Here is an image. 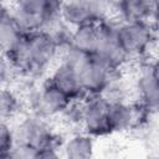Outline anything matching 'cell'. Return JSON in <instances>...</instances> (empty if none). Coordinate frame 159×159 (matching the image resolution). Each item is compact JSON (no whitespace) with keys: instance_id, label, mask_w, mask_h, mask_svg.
<instances>
[{"instance_id":"1","label":"cell","mask_w":159,"mask_h":159,"mask_svg":"<svg viewBox=\"0 0 159 159\" xmlns=\"http://www.w3.org/2000/svg\"><path fill=\"white\" fill-rule=\"evenodd\" d=\"M60 45L48 32L39 30L29 32L11 52L2 55L17 71L41 72L46 70L57 56Z\"/></svg>"},{"instance_id":"2","label":"cell","mask_w":159,"mask_h":159,"mask_svg":"<svg viewBox=\"0 0 159 159\" xmlns=\"http://www.w3.org/2000/svg\"><path fill=\"white\" fill-rule=\"evenodd\" d=\"M109 70L117 72L129 58L117 37V24L109 19L99 22V40L96 51L91 55Z\"/></svg>"},{"instance_id":"3","label":"cell","mask_w":159,"mask_h":159,"mask_svg":"<svg viewBox=\"0 0 159 159\" xmlns=\"http://www.w3.org/2000/svg\"><path fill=\"white\" fill-rule=\"evenodd\" d=\"M117 37L128 57L143 55L154 40L149 21H123L117 24Z\"/></svg>"},{"instance_id":"4","label":"cell","mask_w":159,"mask_h":159,"mask_svg":"<svg viewBox=\"0 0 159 159\" xmlns=\"http://www.w3.org/2000/svg\"><path fill=\"white\" fill-rule=\"evenodd\" d=\"M14 135L16 144H25L34 147L36 149H42L46 147H57V137L52 133L45 118L40 116H31L24 118L14 128Z\"/></svg>"},{"instance_id":"5","label":"cell","mask_w":159,"mask_h":159,"mask_svg":"<svg viewBox=\"0 0 159 159\" xmlns=\"http://www.w3.org/2000/svg\"><path fill=\"white\" fill-rule=\"evenodd\" d=\"M109 106V101L102 94L86 96L83 98V116L81 124L83 132L91 134L92 137L111 134L108 123Z\"/></svg>"},{"instance_id":"6","label":"cell","mask_w":159,"mask_h":159,"mask_svg":"<svg viewBox=\"0 0 159 159\" xmlns=\"http://www.w3.org/2000/svg\"><path fill=\"white\" fill-rule=\"evenodd\" d=\"M73 99L70 98L62 89L47 81L34 96L32 108L34 114L45 119L61 116Z\"/></svg>"},{"instance_id":"7","label":"cell","mask_w":159,"mask_h":159,"mask_svg":"<svg viewBox=\"0 0 159 159\" xmlns=\"http://www.w3.org/2000/svg\"><path fill=\"white\" fill-rule=\"evenodd\" d=\"M77 73L86 96H94L103 93L111 78L117 72L109 70L94 57L89 56L77 70Z\"/></svg>"},{"instance_id":"8","label":"cell","mask_w":159,"mask_h":159,"mask_svg":"<svg viewBox=\"0 0 159 159\" xmlns=\"http://www.w3.org/2000/svg\"><path fill=\"white\" fill-rule=\"evenodd\" d=\"M46 6L47 0H16L11 6V11L29 34L41 30Z\"/></svg>"},{"instance_id":"9","label":"cell","mask_w":159,"mask_h":159,"mask_svg":"<svg viewBox=\"0 0 159 159\" xmlns=\"http://www.w3.org/2000/svg\"><path fill=\"white\" fill-rule=\"evenodd\" d=\"M27 32L20 25V22L14 16L11 7L2 6L1 20H0V42L2 48V55L11 52L19 43L24 40Z\"/></svg>"},{"instance_id":"10","label":"cell","mask_w":159,"mask_h":159,"mask_svg":"<svg viewBox=\"0 0 159 159\" xmlns=\"http://www.w3.org/2000/svg\"><path fill=\"white\" fill-rule=\"evenodd\" d=\"M139 107L125 102H113L109 106L108 123L111 133H123L138 123Z\"/></svg>"},{"instance_id":"11","label":"cell","mask_w":159,"mask_h":159,"mask_svg":"<svg viewBox=\"0 0 159 159\" xmlns=\"http://www.w3.org/2000/svg\"><path fill=\"white\" fill-rule=\"evenodd\" d=\"M48 81L62 89L72 99H83L86 97L77 71L63 61H61V63L53 70Z\"/></svg>"},{"instance_id":"12","label":"cell","mask_w":159,"mask_h":159,"mask_svg":"<svg viewBox=\"0 0 159 159\" xmlns=\"http://www.w3.org/2000/svg\"><path fill=\"white\" fill-rule=\"evenodd\" d=\"M135 89L138 92L140 106L149 112L159 111V82L153 77L149 67L140 70L135 81Z\"/></svg>"},{"instance_id":"13","label":"cell","mask_w":159,"mask_h":159,"mask_svg":"<svg viewBox=\"0 0 159 159\" xmlns=\"http://www.w3.org/2000/svg\"><path fill=\"white\" fill-rule=\"evenodd\" d=\"M98 40L99 22H91L72 29L70 36V45L78 48L80 51L92 55L97 48Z\"/></svg>"},{"instance_id":"14","label":"cell","mask_w":159,"mask_h":159,"mask_svg":"<svg viewBox=\"0 0 159 159\" xmlns=\"http://www.w3.org/2000/svg\"><path fill=\"white\" fill-rule=\"evenodd\" d=\"M118 7L123 21H149L155 12L153 0H119Z\"/></svg>"},{"instance_id":"15","label":"cell","mask_w":159,"mask_h":159,"mask_svg":"<svg viewBox=\"0 0 159 159\" xmlns=\"http://www.w3.org/2000/svg\"><path fill=\"white\" fill-rule=\"evenodd\" d=\"M94 137L83 132L70 137L63 144V155L70 159H89L94 154Z\"/></svg>"},{"instance_id":"16","label":"cell","mask_w":159,"mask_h":159,"mask_svg":"<svg viewBox=\"0 0 159 159\" xmlns=\"http://www.w3.org/2000/svg\"><path fill=\"white\" fill-rule=\"evenodd\" d=\"M62 19L68 27H78L84 24L94 22L86 4L82 0H63Z\"/></svg>"},{"instance_id":"17","label":"cell","mask_w":159,"mask_h":159,"mask_svg":"<svg viewBox=\"0 0 159 159\" xmlns=\"http://www.w3.org/2000/svg\"><path fill=\"white\" fill-rule=\"evenodd\" d=\"M129 93H130V86L128 84L125 78H123L120 75L114 73L109 81V83L107 84L106 89L103 91L102 96L106 99H108L109 103H113V102L129 101L128 99Z\"/></svg>"},{"instance_id":"18","label":"cell","mask_w":159,"mask_h":159,"mask_svg":"<svg viewBox=\"0 0 159 159\" xmlns=\"http://www.w3.org/2000/svg\"><path fill=\"white\" fill-rule=\"evenodd\" d=\"M20 107H21V101H20L19 96L11 88L2 87L1 94H0L1 119L10 120L20 112Z\"/></svg>"},{"instance_id":"19","label":"cell","mask_w":159,"mask_h":159,"mask_svg":"<svg viewBox=\"0 0 159 159\" xmlns=\"http://www.w3.org/2000/svg\"><path fill=\"white\" fill-rule=\"evenodd\" d=\"M16 142L14 135V129L10 127L9 120L1 119L0 124V158L9 159L10 153L14 149Z\"/></svg>"},{"instance_id":"20","label":"cell","mask_w":159,"mask_h":159,"mask_svg":"<svg viewBox=\"0 0 159 159\" xmlns=\"http://www.w3.org/2000/svg\"><path fill=\"white\" fill-rule=\"evenodd\" d=\"M82 1L86 4L94 22H101L109 17L113 5L112 0H82Z\"/></svg>"},{"instance_id":"21","label":"cell","mask_w":159,"mask_h":159,"mask_svg":"<svg viewBox=\"0 0 159 159\" xmlns=\"http://www.w3.org/2000/svg\"><path fill=\"white\" fill-rule=\"evenodd\" d=\"M143 142L148 150L157 152L159 154V124L148 123L143 133Z\"/></svg>"},{"instance_id":"22","label":"cell","mask_w":159,"mask_h":159,"mask_svg":"<svg viewBox=\"0 0 159 159\" xmlns=\"http://www.w3.org/2000/svg\"><path fill=\"white\" fill-rule=\"evenodd\" d=\"M37 155H39V149L25 144H15L14 149L10 153L9 159H32V158H37Z\"/></svg>"},{"instance_id":"23","label":"cell","mask_w":159,"mask_h":159,"mask_svg":"<svg viewBox=\"0 0 159 159\" xmlns=\"http://www.w3.org/2000/svg\"><path fill=\"white\" fill-rule=\"evenodd\" d=\"M148 67H149V71L153 75V77L159 82V57L155 58Z\"/></svg>"},{"instance_id":"24","label":"cell","mask_w":159,"mask_h":159,"mask_svg":"<svg viewBox=\"0 0 159 159\" xmlns=\"http://www.w3.org/2000/svg\"><path fill=\"white\" fill-rule=\"evenodd\" d=\"M154 19L159 21V2H158V4H157V6H155V12H154Z\"/></svg>"},{"instance_id":"25","label":"cell","mask_w":159,"mask_h":159,"mask_svg":"<svg viewBox=\"0 0 159 159\" xmlns=\"http://www.w3.org/2000/svg\"><path fill=\"white\" fill-rule=\"evenodd\" d=\"M153 1H154V2H155V6H157V4H158V2H159V0H153Z\"/></svg>"}]
</instances>
